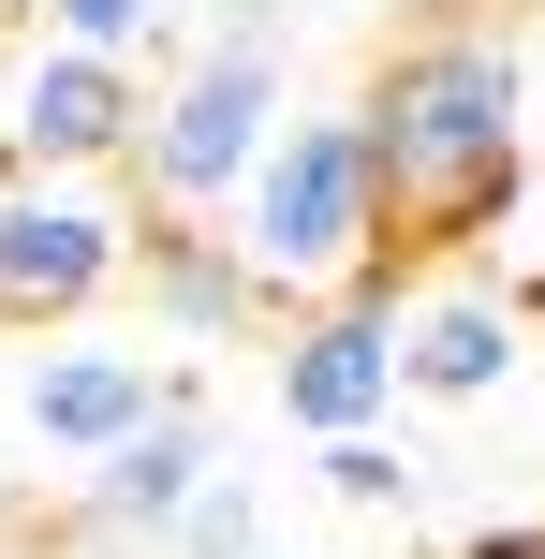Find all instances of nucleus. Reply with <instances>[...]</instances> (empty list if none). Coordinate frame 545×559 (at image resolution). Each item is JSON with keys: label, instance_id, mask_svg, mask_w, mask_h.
<instances>
[{"label": "nucleus", "instance_id": "39448f33", "mask_svg": "<svg viewBox=\"0 0 545 559\" xmlns=\"http://www.w3.org/2000/svg\"><path fill=\"white\" fill-rule=\"evenodd\" d=\"M133 133H147L133 59L59 45V29L15 59V88H0V163L15 177H104V163H133Z\"/></svg>", "mask_w": 545, "mask_h": 559}, {"label": "nucleus", "instance_id": "4468645a", "mask_svg": "<svg viewBox=\"0 0 545 559\" xmlns=\"http://www.w3.org/2000/svg\"><path fill=\"white\" fill-rule=\"evenodd\" d=\"M265 15H281V0H206V29H222V45H265Z\"/></svg>", "mask_w": 545, "mask_h": 559}, {"label": "nucleus", "instance_id": "2eb2a0df", "mask_svg": "<svg viewBox=\"0 0 545 559\" xmlns=\"http://www.w3.org/2000/svg\"><path fill=\"white\" fill-rule=\"evenodd\" d=\"M458 559H545V531H472Z\"/></svg>", "mask_w": 545, "mask_h": 559}, {"label": "nucleus", "instance_id": "dca6fc26", "mask_svg": "<svg viewBox=\"0 0 545 559\" xmlns=\"http://www.w3.org/2000/svg\"><path fill=\"white\" fill-rule=\"evenodd\" d=\"M265 559H295V545H265Z\"/></svg>", "mask_w": 545, "mask_h": 559}, {"label": "nucleus", "instance_id": "9b49d317", "mask_svg": "<svg viewBox=\"0 0 545 559\" xmlns=\"http://www.w3.org/2000/svg\"><path fill=\"white\" fill-rule=\"evenodd\" d=\"M310 472L340 486L354 515H399V531H413V515H428V456H413V442H383V427H354V442H324Z\"/></svg>", "mask_w": 545, "mask_h": 559}, {"label": "nucleus", "instance_id": "1a4fd4ad", "mask_svg": "<svg viewBox=\"0 0 545 559\" xmlns=\"http://www.w3.org/2000/svg\"><path fill=\"white\" fill-rule=\"evenodd\" d=\"M206 472H222L206 413H192V397H163V413H147V427H133L118 456H88L74 515H88V531H118V545H177V515L206 501Z\"/></svg>", "mask_w": 545, "mask_h": 559}, {"label": "nucleus", "instance_id": "20e7f679", "mask_svg": "<svg viewBox=\"0 0 545 559\" xmlns=\"http://www.w3.org/2000/svg\"><path fill=\"white\" fill-rule=\"evenodd\" d=\"M147 222L104 177H0V324H74L133 280Z\"/></svg>", "mask_w": 545, "mask_h": 559}, {"label": "nucleus", "instance_id": "9d476101", "mask_svg": "<svg viewBox=\"0 0 545 559\" xmlns=\"http://www.w3.org/2000/svg\"><path fill=\"white\" fill-rule=\"evenodd\" d=\"M133 280H147V309H163L177 338H236L265 309V280H251V251H222V236H192V206H163L147 222V251H133Z\"/></svg>", "mask_w": 545, "mask_h": 559}, {"label": "nucleus", "instance_id": "ddd939ff", "mask_svg": "<svg viewBox=\"0 0 545 559\" xmlns=\"http://www.w3.org/2000/svg\"><path fill=\"white\" fill-rule=\"evenodd\" d=\"M163 15H177V0H45V29H59V45H104V59H133Z\"/></svg>", "mask_w": 545, "mask_h": 559}, {"label": "nucleus", "instance_id": "6e6552de", "mask_svg": "<svg viewBox=\"0 0 545 559\" xmlns=\"http://www.w3.org/2000/svg\"><path fill=\"white\" fill-rule=\"evenodd\" d=\"M163 397H177V383H163L147 354H118V338H59V354L15 368V427H29L45 456H74V472H88V456H118Z\"/></svg>", "mask_w": 545, "mask_h": 559}, {"label": "nucleus", "instance_id": "423d86ee", "mask_svg": "<svg viewBox=\"0 0 545 559\" xmlns=\"http://www.w3.org/2000/svg\"><path fill=\"white\" fill-rule=\"evenodd\" d=\"M531 354V295L517 280H428V295H399V397H442V413H472V397H501Z\"/></svg>", "mask_w": 545, "mask_h": 559}, {"label": "nucleus", "instance_id": "f8f14e48", "mask_svg": "<svg viewBox=\"0 0 545 559\" xmlns=\"http://www.w3.org/2000/svg\"><path fill=\"white\" fill-rule=\"evenodd\" d=\"M177 559H265V515H251V486H236V472H206V501L177 515Z\"/></svg>", "mask_w": 545, "mask_h": 559}, {"label": "nucleus", "instance_id": "0eeeda50", "mask_svg": "<svg viewBox=\"0 0 545 559\" xmlns=\"http://www.w3.org/2000/svg\"><path fill=\"white\" fill-rule=\"evenodd\" d=\"M399 413V309L369 295H324L310 324L281 338V427H310V442H354V427Z\"/></svg>", "mask_w": 545, "mask_h": 559}, {"label": "nucleus", "instance_id": "7ed1b4c3", "mask_svg": "<svg viewBox=\"0 0 545 559\" xmlns=\"http://www.w3.org/2000/svg\"><path fill=\"white\" fill-rule=\"evenodd\" d=\"M265 147H281V45H222V29H206V45L163 74L147 133H133V192H147V206L251 192Z\"/></svg>", "mask_w": 545, "mask_h": 559}, {"label": "nucleus", "instance_id": "f257e3e1", "mask_svg": "<svg viewBox=\"0 0 545 559\" xmlns=\"http://www.w3.org/2000/svg\"><path fill=\"white\" fill-rule=\"evenodd\" d=\"M369 147L413 251H487L501 206L531 192V74L501 29H413L369 74Z\"/></svg>", "mask_w": 545, "mask_h": 559}, {"label": "nucleus", "instance_id": "f03ea898", "mask_svg": "<svg viewBox=\"0 0 545 559\" xmlns=\"http://www.w3.org/2000/svg\"><path fill=\"white\" fill-rule=\"evenodd\" d=\"M265 295H340L354 265L399 251V192H383V147H369V104L340 118H281V147L251 163V222H236Z\"/></svg>", "mask_w": 545, "mask_h": 559}]
</instances>
